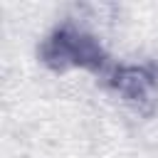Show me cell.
<instances>
[{
    "instance_id": "obj_1",
    "label": "cell",
    "mask_w": 158,
    "mask_h": 158,
    "mask_svg": "<svg viewBox=\"0 0 158 158\" xmlns=\"http://www.w3.org/2000/svg\"><path fill=\"white\" fill-rule=\"evenodd\" d=\"M40 59L52 72H104L109 67V57L99 40L74 25H59L57 30H52L40 47Z\"/></svg>"
},
{
    "instance_id": "obj_2",
    "label": "cell",
    "mask_w": 158,
    "mask_h": 158,
    "mask_svg": "<svg viewBox=\"0 0 158 158\" xmlns=\"http://www.w3.org/2000/svg\"><path fill=\"white\" fill-rule=\"evenodd\" d=\"M111 84L123 96L141 101L148 96V91L153 86V77L146 67H118L111 72Z\"/></svg>"
}]
</instances>
